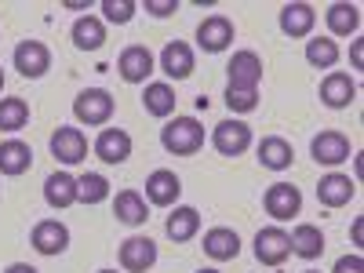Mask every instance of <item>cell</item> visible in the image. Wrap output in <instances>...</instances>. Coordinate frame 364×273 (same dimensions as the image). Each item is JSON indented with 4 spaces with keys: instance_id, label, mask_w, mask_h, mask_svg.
I'll list each match as a JSON object with an SVG mask.
<instances>
[{
    "instance_id": "6da1fadb",
    "label": "cell",
    "mask_w": 364,
    "mask_h": 273,
    "mask_svg": "<svg viewBox=\"0 0 364 273\" xmlns=\"http://www.w3.org/2000/svg\"><path fill=\"white\" fill-rule=\"evenodd\" d=\"M161 146L171 157H193L204 146V128L197 117H175L161 128Z\"/></svg>"
},
{
    "instance_id": "7a4b0ae2",
    "label": "cell",
    "mask_w": 364,
    "mask_h": 273,
    "mask_svg": "<svg viewBox=\"0 0 364 273\" xmlns=\"http://www.w3.org/2000/svg\"><path fill=\"white\" fill-rule=\"evenodd\" d=\"M113 95L106 87H87V91H80V95L73 99V117L80 120V124H87V128H102V124H109V117H113Z\"/></svg>"
},
{
    "instance_id": "3957f363",
    "label": "cell",
    "mask_w": 364,
    "mask_h": 273,
    "mask_svg": "<svg viewBox=\"0 0 364 273\" xmlns=\"http://www.w3.org/2000/svg\"><path fill=\"white\" fill-rule=\"evenodd\" d=\"M211 146H215L223 157H240L252 146V128L245 120H223V124L211 128Z\"/></svg>"
},
{
    "instance_id": "277c9868",
    "label": "cell",
    "mask_w": 364,
    "mask_h": 273,
    "mask_svg": "<svg viewBox=\"0 0 364 273\" xmlns=\"http://www.w3.org/2000/svg\"><path fill=\"white\" fill-rule=\"evenodd\" d=\"M11 63L26 80H37V77H44L51 70V51H48L44 41H22L15 48V55H11Z\"/></svg>"
},
{
    "instance_id": "5b68a950",
    "label": "cell",
    "mask_w": 364,
    "mask_h": 273,
    "mask_svg": "<svg viewBox=\"0 0 364 273\" xmlns=\"http://www.w3.org/2000/svg\"><path fill=\"white\" fill-rule=\"evenodd\" d=\"M226 73H230V87H237V91H259V84H262V58L245 48V51H237L230 58Z\"/></svg>"
},
{
    "instance_id": "8992f818",
    "label": "cell",
    "mask_w": 364,
    "mask_h": 273,
    "mask_svg": "<svg viewBox=\"0 0 364 273\" xmlns=\"http://www.w3.org/2000/svg\"><path fill=\"white\" fill-rule=\"evenodd\" d=\"M262 204H266L269 219L284 223V219H291V215L302 211V193H299V186H291V182H273V186L266 190V197H262Z\"/></svg>"
},
{
    "instance_id": "52a82bcc",
    "label": "cell",
    "mask_w": 364,
    "mask_h": 273,
    "mask_svg": "<svg viewBox=\"0 0 364 273\" xmlns=\"http://www.w3.org/2000/svg\"><path fill=\"white\" fill-rule=\"evenodd\" d=\"M291 255V237L281 226H266L255 233V259L262 266H281Z\"/></svg>"
},
{
    "instance_id": "ba28073f",
    "label": "cell",
    "mask_w": 364,
    "mask_h": 273,
    "mask_svg": "<svg viewBox=\"0 0 364 273\" xmlns=\"http://www.w3.org/2000/svg\"><path fill=\"white\" fill-rule=\"evenodd\" d=\"M117 73L124 84H146L149 73H154V55H149V48H142V44L124 48L117 58Z\"/></svg>"
},
{
    "instance_id": "9c48e42d",
    "label": "cell",
    "mask_w": 364,
    "mask_h": 273,
    "mask_svg": "<svg viewBox=\"0 0 364 273\" xmlns=\"http://www.w3.org/2000/svg\"><path fill=\"white\" fill-rule=\"evenodd\" d=\"M197 44L208 51V55H219L233 44V22L226 15H208L200 26H197Z\"/></svg>"
},
{
    "instance_id": "30bf717a",
    "label": "cell",
    "mask_w": 364,
    "mask_h": 273,
    "mask_svg": "<svg viewBox=\"0 0 364 273\" xmlns=\"http://www.w3.org/2000/svg\"><path fill=\"white\" fill-rule=\"evenodd\" d=\"M48 146H51V157L63 164H80L87 157V139L80 128H55Z\"/></svg>"
},
{
    "instance_id": "8fae6325",
    "label": "cell",
    "mask_w": 364,
    "mask_h": 273,
    "mask_svg": "<svg viewBox=\"0 0 364 273\" xmlns=\"http://www.w3.org/2000/svg\"><path fill=\"white\" fill-rule=\"evenodd\" d=\"M29 245H33V252H41V255H63L70 248V230L58 219H44V223L33 226Z\"/></svg>"
},
{
    "instance_id": "7c38bea8",
    "label": "cell",
    "mask_w": 364,
    "mask_h": 273,
    "mask_svg": "<svg viewBox=\"0 0 364 273\" xmlns=\"http://www.w3.org/2000/svg\"><path fill=\"white\" fill-rule=\"evenodd\" d=\"M310 154H314L317 164L336 168V164L350 161V139H346L343 132H321V135L310 142Z\"/></svg>"
},
{
    "instance_id": "4fadbf2b",
    "label": "cell",
    "mask_w": 364,
    "mask_h": 273,
    "mask_svg": "<svg viewBox=\"0 0 364 273\" xmlns=\"http://www.w3.org/2000/svg\"><path fill=\"white\" fill-rule=\"evenodd\" d=\"M95 157L102 164H124L132 157V135L124 128H102L95 139Z\"/></svg>"
},
{
    "instance_id": "5bb4252c",
    "label": "cell",
    "mask_w": 364,
    "mask_h": 273,
    "mask_svg": "<svg viewBox=\"0 0 364 273\" xmlns=\"http://www.w3.org/2000/svg\"><path fill=\"white\" fill-rule=\"evenodd\" d=\"M178 197H182V182H178L175 171H168V168L149 171V178H146V200H149V204L171 208Z\"/></svg>"
},
{
    "instance_id": "9a60e30c",
    "label": "cell",
    "mask_w": 364,
    "mask_h": 273,
    "mask_svg": "<svg viewBox=\"0 0 364 273\" xmlns=\"http://www.w3.org/2000/svg\"><path fill=\"white\" fill-rule=\"evenodd\" d=\"M154 262H157V245L149 237H128L124 245H120V269L146 273Z\"/></svg>"
},
{
    "instance_id": "2e32d148",
    "label": "cell",
    "mask_w": 364,
    "mask_h": 273,
    "mask_svg": "<svg viewBox=\"0 0 364 273\" xmlns=\"http://www.w3.org/2000/svg\"><path fill=\"white\" fill-rule=\"evenodd\" d=\"M357 197V182L350 175H339V171H331L317 182V200L324 208H346L350 200Z\"/></svg>"
},
{
    "instance_id": "e0dca14e",
    "label": "cell",
    "mask_w": 364,
    "mask_h": 273,
    "mask_svg": "<svg viewBox=\"0 0 364 273\" xmlns=\"http://www.w3.org/2000/svg\"><path fill=\"white\" fill-rule=\"evenodd\" d=\"M321 102L328 106V109H346L353 99H357V84H353V77L350 73H328L324 80H321Z\"/></svg>"
},
{
    "instance_id": "ac0fdd59",
    "label": "cell",
    "mask_w": 364,
    "mask_h": 273,
    "mask_svg": "<svg viewBox=\"0 0 364 273\" xmlns=\"http://www.w3.org/2000/svg\"><path fill=\"white\" fill-rule=\"evenodd\" d=\"M161 70L171 77V80H186L193 73V48L186 41H171L164 44L161 51Z\"/></svg>"
},
{
    "instance_id": "d6986e66",
    "label": "cell",
    "mask_w": 364,
    "mask_h": 273,
    "mask_svg": "<svg viewBox=\"0 0 364 273\" xmlns=\"http://www.w3.org/2000/svg\"><path fill=\"white\" fill-rule=\"evenodd\" d=\"M314 22H317V8L314 4L295 0V4L281 8V33H288V37H310Z\"/></svg>"
},
{
    "instance_id": "ffe728a7",
    "label": "cell",
    "mask_w": 364,
    "mask_h": 273,
    "mask_svg": "<svg viewBox=\"0 0 364 273\" xmlns=\"http://www.w3.org/2000/svg\"><path fill=\"white\" fill-rule=\"evenodd\" d=\"M29 168H33V149H29L22 139H8V142H0V175H26Z\"/></svg>"
},
{
    "instance_id": "44dd1931",
    "label": "cell",
    "mask_w": 364,
    "mask_h": 273,
    "mask_svg": "<svg viewBox=\"0 0 364 273\" xmlns=\"http://www.w3.org/2000/svg\"><path fill=\"white\" fill-rule=\"evenodd\" d=\"M204 255L215 259V262L237 259V255H240V237H237V230H230V226L208 230V233H204Z\"/></svg>"
},
{
    "instance_id": "7402d4cb",
    "label": "cell",
    "mask_w": 364,
    "mask_h": 273,
    "mask_svg": "<svg viewBox=\"0 0 364 273\" xmlns=\"http://www.w3.org/2000/svg\"><path fill=\"white\" fill-rule=\"evenodd\" d=\"M197 230H200V211L190 208V204L175 208L171 215H168V223H164V233L175 240V245H186V240H193Z\"/></svg>"
},
{
    "instance_id": "603a6c76",
    "label": "cell",
    "mask_w": 364,
    "mask_h": 273,
    "mask_svg": "<svg viewBox=\"0 0 364 273\" xmlns=\"http://www.w3.org/2000/svg\"><path fill=\"white\" fill-rule=\"evenodd\" d=\"M291 161H295V149H291L288 139H281V135H266V139L259 142V164H262V168H269V171H284V168H291Z\"/></svg>"
},
{
    "instance_id": "cb8c5ba5",
    "label": "cell",
    "mask_w": 364,
    "mask_h": 273,
    "mask_svg": "<svg viewBox=\"0 0 364 273\" xmlns=\"http://www.w3.org/2000/svg\"><path fill=\"white\" fill-rule=\"evenodd\" d=\"M288 237H291V255H299V259H321V252H324V233H321V226L299 223Z\"/></svg>"
},
{
    "instance_id": "d4e9b609",
    "label": "cell",
    "mask_w": 364,
    "mask_h": 273,
    "mask_svg": "<svg viewBox=\"0 0 364 273\" xmlns=\"http://www.w3.org/2000/svg\"><path fill=\"white\" fill-rule=\"evenodd\" d=\"M113 215H117V223H124V226H142V223L149 219V208H146L142 193L120 190L117 200H113Z\"/></svg>"
},
{
    "instance_id": "484cf974",
    "label": "cell",
    "mask_w": 364,
    "mask_h": 273,
    "mask_svg": "<svg viewBox=\"0 0 364 273\" xmlns=\"http://www.w3.org/2000/svg\"><path fill=\"white\" fill-rule=\"evenodd\" d=\"M70 37H73V44H77L80 51H99V48L106 44V26H102V18H95V15H84V18L73 22Z\"/></svg>"
},
{
    "instance_id": "4316f807",
    "label": "cell",
    "mask_w": 364,
    "mask_h": 273,
    "mask_svg": "<svg viewBox=\"0 0 364 273\" xmlns=\"http://www.w3.org/2000/svg\"><path fill=\"white\" fill-rule=\"evenodd\" d=\"M324 22H328V29L336 37H353L357 29H360V8L357 4H331L328 11H324Z\"/></svg>"
},
{
    "instance_id": "83f0119b",
    "label": "cell",
    "mask_w": 364,
    "mask_h": 273,
    "mask_svg": "<svg viewBox=\"0 0 364 273\" xmlns=\"http://www.w3.org/2000/svg\"><path fill=\"white\" fill-rule=\"evenodd\" d=\"M44 200H48L51 208H70V204H77V178L66 175V171L48 175V182H44Z\"/></svg>"
},
{
    "instance_id": "f1b7e54d",
    "label": "cell",
    "mask_w": 364,
    "mask_h": 273,
    "mask_svg": "<svg viewBox=\"0 0 364 273\" xmlns=\"http://www.w3.org/2000/svg\"><path fill=\"white\" fill-rule=\"evenodd\" d=\"M175 87L171 84H164V80H157V84H146V91H142V106H146V113L149 117H171L175 113Z\"/></svg>"
},
{
    "instance_id": "f546056e",
    "label": "cell",
    "mask_w": 364,
    "mask_h": 273,
    "mask_svg": "<svg viewBox=\"0 0 364 273\" xmlns=\"http://www.w3.org/2000/svg\"><path fill=\"white\" fill-rule=\"evenodd\" d=\"M109 197V178L99 171H87L77 178V200L80 204H102Z\"/></svg>"
},
{
    "instance_id": "4dcf8cb0",
    "label": "cell",
    "mask_w": 364,
    "mask_h": 273,
    "mask_svg": "<svg viewBox=\"0 0 364 273\" xmlns=\"http://www.w3.org/2000/svg\"><path fill=\"white\" fill-rule=\"evenodd\" d=\"M29 124L26 99H0V132H22Z\"/></svg>"
},
{
    "instance_id": "1f68e13d",
    "label": "cell",
    "mask_w": 364,
    "mask_h": 273,
    "mask_svg": "<svg viewBox=\"0 0 364 273\" xmlns=\"http://www.w3.org/2000/svg\"><path fill=\"white\" fill-rule=\"evenodd\" d=\"M306 63L317 66V70H331L339 63V44L328 41V37H317V41H306Z\"/></svg>"
},
{
    "instance_id": "d6a6232c",
    "label": "cell",
    "mask_w": 364,
    "mask_h": 273,
    "mask_svg": "<svg viewBox=\"0 0 364 273\" xmlns=\"http://www.w3.org/2000/svg\"><path fill=\"white\" fill-rule=\"evenodd\" d=\"M102 15L117 26H124L135 18V0H102Z\"/></svg>"
},
{
    "instance_id": "836d02e7",
    "label": "cell",
    "mask_w": 364,
    "mask_h": 273,
    "mask_svg": "<svg viewBox=\"0 0 364 273\" xmlns=\"http://www.w3.org/2000/svg\"><path fill=\"white\" fill-rule=\"evenodd\" d=\"M226 106L230 113H252L259 106V91H237V87H226Z\"/></svg>"
},
{
    "instance_id": "e575fe53",
    "label": "cell",
    "mask_w": 364,
    "mask_h": 273,
    "mask_svg": "<svg viewBox=\"0 0 364 273\" xmlns=\"http://www.w3.org/2000/svg\"><path fill=\"white\" fill-rule=\"evenodd\" d=\"M146 11L154 18H168V15L178 11V0H146Z\"/></svg>"
},
{
    "instance_id": "d590c367",
    "label": "cell",
    "mask_w": 364,
    "mask_h": 273,
    "mask_svg": "<svg viewBox=\"0 0 364 273\" xmlns=\"http://www.w3.org/2000/svg\"><path fill=\"white\" fill-rule=\"evenodd\" d=\"M331 273H364V259L360 255H343Z\"/></svg>"
},
{
    "instance_id": "8d00e7d4",
    "label": "cell",
    "mask_w": 364,
    "mask_h": 273,
    "mask_svg": "<svg viewBox=\"0 0 364 273\" xmlns=\"http://www.w3.org/2000/svg\"><path fill=\"white\" fill-rule=\"evenodd\" d=\"M350 63H353V70H360V66H364V44H360V41H353V44H350Z\"/></svg>"
},
{
    "instance_id": "74e56055",
    "label": "cell",
    "mask_w": 364,
    "mask_h": 273,
    "mask_svg": "<svg viewBox=\"0 0 364 273\" xmlns=\"http://www.w3.org/2000/svg\"><path fill=\"white\" fill-rule=\"evenodd\" d=\"M4 273H37V266H29V262H11Z\"/></svg>"
},
{
    "instance_id": "f35d334b",
    "label": "cell",
    "mask_w": 364,
    "mask_h": 273,
    "mask_svg": "<svg viewBox=\"0 0 364 273\" xmlns=\"http://www.w3.org/2000/svg\"><path fill=\"white\" fill-rule=\"evenodd\" d=\"M350 233H353V245H360V233H364V223H360V219H357V223H353V230H350Z\"/></svg>"
},
{
    "instance_id": "ab89813d",
    "label": "cell",
    "mask_w": 364,
    "mask_h": 273,
    "mask_svg": "<svg viewBox=\"0 0 364 273\" xmlns=\"http://www.w3.org/2000/svg\"><path fill=\"white\" fill-rule=\"evenodd\" d=\"M0 91H4V70H0Z\"/></svg>"
},
{
    "instance_id": "60d3db41",
    "label": "cell",
    "mask_w": 364,
    "mask_h": 273,
    "mask_svg": "<svg viewBox=\"0 0 364 273\" xmlns=\"http://www.w3.org/2000/svg\"><path fill=\"white\" fill-rule=\"evenodd\" d=\"M197 273H219V269H197Z\"/></svg>"
},
{
    "instance_id": "b9f144b4",
    "label": "cell",
    "mask_w": 364,
    "mask_h": 273,
    "mask_svg": "<svg viewBox=\"0 0 364 273\" xmlns=\"http://www.w3.org/2000/svg\"><path fill=\"white\" fill-rule=\"evenodd\" d=\"M99 273H117V269H99Z\"/></svg>"
},
{
    "instance_id": "7bdbcfd3",
    "label": "cell",
    "mask_w": 364,
    "mask_h": 273,
    "mask_svg": "<svg viewBox=\"0 0 364 273\" xmlns=\"http://www.w3.org/2000/svg\"><path fill=\"white\" fill-rule=\"evenodd\" d=\"M306 273H317V269H306Z\"/></svg>"
}]
</instances>
